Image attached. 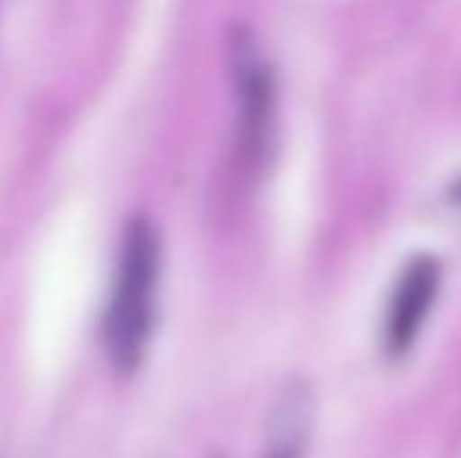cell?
Wrapping results in <instances>:
<instances>
[{"instance_id":"6da1fadb","label":"cell","mask_w":461,"mask_h":458,"mask_svg":"<svg viewBox=\"0 0 461 458\" xmlns=\"http://www.w3.org/2000/svg\"><path fill=\"white\" fill-rule=\"evenodd\" d=\"M160 274L164 238L151 217L139 214L122 227L104 311V352L120 377H132L148 358L158 324Z\"/></svg>"},{"instance_id":"7a4b0ae2","label":"cell","mask_w":461,"mask_h":458,"mask_svg":"<svg viewBox=\"0 0 461 458\" xmlns=\"http://www.w3.org/2000/svg\"><path fill=\"white\" fill-rule=\"evenodd\" d=\"M232 79L239 94L236 160L242 170H258L274 139L276 82L274 69L267 67L249 31H236L232 38Z\"/></svg>"},{"instance_id":"3957f363","label":"cell","mask_w":461,"mask_h":458,"mask_svg":"<svg viewBox=\"0 0 461 458\" xmlns=\"http://www.w3.org/2000/svg\"><path fill=\"white\" fill-rule=\"evenodd\" d=\"M443 289V264L433 255H418L402 267L386 301L380 327V346L389 361H402L418 346V337L430 318Z\"/></svg>"},{"instance_id":"277c9868","label":"cell","mask_w":461,"mask_h":458,"mask_svg":"<svg viewBox=\"0 0 461 458\" xmlns=\"http://www.w3.org/2000/svg\"><path fill=\"white\" fill-rule=\"evenodd\" d=\"M314 430V392L308 383L295 380L279 390L267 418L264 449L258 458H304Z\"/></svg>"}]
</instances>
